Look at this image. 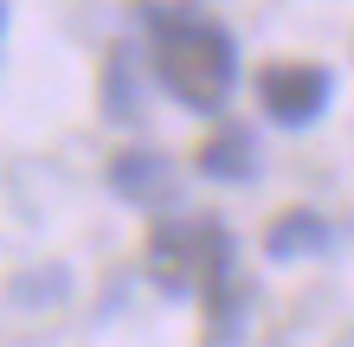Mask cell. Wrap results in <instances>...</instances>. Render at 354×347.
Returning a JSON list of instances; mask_svg holds the SVG:
<instances>
[{
	"label": "cell",
	"mask_w": 354,
	"mask_h": 347,
	"mask_svg": "<svg viewBox=\"0 0 354 347\" xmlns=\"http://www.w3.org/2000/svg\"><path fill=\"white\" fill-rule=\"evenodd\" d=\"M322 244H328V219H322V212H283L277 226L264 232V251L283 257V264H290V257H316Z\"/></svg>",
	"instance_id": "8992f818"
},
{
	"label": "cell",
	"mask_w": 354,
	"mask_h": 347,
	"mask_svg": "<svg viewBox=\"0 0 354 347\" xmlns=\"http://www.w3.org/2000/svg\"><path fill=\"white\" fill-rule=\"evenodd\" d=\"M155 65H161V84H168L187 110H219L232 97V39H225L213 19H194V13H174L161 19L155 32Z\"/></svg>",
	"instance_id": "6da1fadb"
},
{
	"label": "cell",
	"mask_w": 354,
	"mask_h": 347,
	"mask_svg": "<svg viewBox=\"0 0 354 347\" xmlns=\"http://www.w3.org/2000/svg\"><path fill=\"white\" fill-rule=\"evenodd\" d=\"M149 277L174 296H213L225 302V277H232V238L219 219H168L149 232Z\"/></svg>",
	"instance_id": "7a4b0ae2"
},
{
	"label": "cell",
	"mask_w": 354,
	"mask_h": 347,
	"mask_svg": "<svg viewBox=\"0 0 354 347\" xmlns=\"http://www.w3.org/2000/svg\"><path fill=\"white\" fill-rule=\"evenodd\" d=\"M252 168H258L252 129H219V135L200 141V174H213V180H245Z\"/></svg>",
	"instance_id": "5b68a950"
},
{
	"label": "cell",
	"mask_w": 354,
	"mask_h": 347,
	"mask_svg": "<svg viewBox=\"0 0 354 347\" xmlns=\"http://www.w3.org/2000/svg\"><path fill=\"white\" fill-rule=\"evenodd\" d=\"M110 180H116V193L142 199V206H161V199H168V187H174L168 161H161V155H149V148H129V155H116Z\"/></svg>",
	"instance_id": "277c9868"
},
{
	"label": "cell",
	"mask_w": 354,
	"mask_h": 347,
	"mask_svg": "<svg viewBox=\"0 0 354 347\" xmlns=\"http://www.w3.org/2000/svg\"><path fill=\"white\" fill-rule=\"evenodd\" d=\"M258 103L277 122L303 129V122H316L322 103H328V71L322 65H264L258 71Z\"/></svg>",
	"instance_id": "3957f363"
}]
</instances>
